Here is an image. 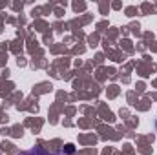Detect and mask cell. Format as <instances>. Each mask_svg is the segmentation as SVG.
I'll return each mask as SVG.
<instances>
[{"mask_svg": "<svg viewBox=\"0 0 157 155\" xmlns=\"http://www.w3.org/2000/svg\"><path fill=\"white\" fill-rule=\"evenodd\" d=\"M22 155H49V153H46V150L42 146H35L33 150H29V152H26V153H22Z\"/></svg>", "mask_w": 157, "mask_h": 155, "instance_id": "6da1fadb", "label": "cell"}, {"mask_svg": "<svg viewBox=\"0 0 157 155\" xmlns=\"http://www.w3.org/2000/svg\"><path fill=\"white\" fill-rule=\"evenodd\" d=\"M66 152H68V153H73V152H75V148H73V146H71V144H70V146H68V148H66Z\"/></svg>", "mask_w": 157, "mask_h": 155, "instance_id": "7a4b0ae2", "label": "cell"}]
</instances>
